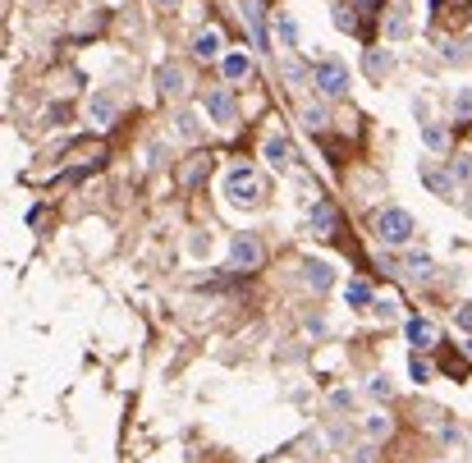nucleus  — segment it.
<instances>
[{"label": "nucleus", "instance_id": "obj_8", "mask_svg": "<svg viewBox=\"0 0 472 463\" xmlns=\"http://www.w3.org/2000/svg\"><path fill=\"white\" fill-rule=\"evenodd\" d=\"M262 156L271 161L275 170H285L289 161H294V147H289V138L285 133H266V143H262Z\"/></svg>", "mask_w": 472, "mask_h": 463}, {"label": "nucleus", "instance_id": "obj_5", "mask_svg": "<svg viewBox=\"0 0 472 463\" xmlns=\"http://www.w3.org/2000/svg\"><path fill=\"white\" fill-rule=\"evenodd\" d=\"M207 115H211V124L230 129V124L239 120V101H234V92L230 88H211L207 92Z\"/></svg>", "mask_w": 472, "mask_h": 463}, {"label": "nucleus", "instance_id": "obj_27", "mask_svg": "<svg viewBox=\"0 0 472 463\" xmlns=\"http://www.w3.org/2000/svg\"><path fill=\"white\" fill-rule=\"evenodd\" d=\"M408 372H413V381H422V386H427V381H431V367L422 363L418 353H413V363H408Z\"/></svg>", "mask_w": 472, "mask_h": 463}, {"label": "nucleus", "instance_id": "obj_17", "mask_svg": "<svg viewBox=\"0 0 472 463\" xmlns=\"http://www.w3.org/2000/svg\"><path fill=\"white\" fill-rule=\"evenodd\" d=\"M422 179H427L431 193H440V198H450V193H454V175H445V170H436V166H422Z\"/></svg>", "mask_w": 472, "mask_h": 463}, {"label": "nucleus", "instance_id": "obj_31", "mask_svg": "<svg viewBox=\"0 0 472 463\" xmlns=\"http://www.w3.org/2000/svg\"><path fill=\"white\" fill-rule=\"evenodd\" d=\"M372 312H376V317H395V303H390V298H376Z\"/></svg>", "mask_w": 472, "mask_h": 463}, {"label": "nucleus", "instance_id": "obj_4", "mask_svg": "<svg viewBox=\"0 0 472 463\" xmlns=\"http://www.w3.org/2000/svg\"><path fill=\"white\" fill-rule=\"evenodd\" d=\"M266 262V248L257 234H234L230 239V271H239V276H248V271H257V266Z\"/></svg>", "mask_w": 472, "mask_h": 463}, {"label": "nucleus", "instance_id": "obj_2", "mask_svg": "<svg viewBox=\"0 0 472 463\" xmlns=\"http://www.w3.org/2000/svg\"><path fill=\"white\" fill-rule=\"evenodd\" d=\"M372 234H376L381 243H390V248H404V243L418 234V221H413L404 207H381V211L372 216Z\"/></svg>", "mask_w": 472, "mask_h": 463}, {"label": "nucleus", "instance_id": "obj_14", "mask_svg": "<svg viewBox=\"0 0 472 463\" xmlns=\"http://www.w3.org/2000/svg\"><path fill=\"white\" fill-rule=\"evenodd\" d=\"M193 56L198 60H216L220 56V33L216 28H202V33L193 37Z\"/></svg>", "mask_w": 472, "mask_h": 463}, {"label": "nucleus", "instance_id": "obj_26", "mask_svg": "<svg viewBox=\"0 0 472 463\" xmlns=\"http://www.w3.org/2000/svg\"><path fill=\"white\" fill-rule=\"evenodd\" d=\"M188 253H193V257L211 253V234H193V239H188Z\"/></svg>", "mask_w": 472, "mask_h": 463}, {"label": "nucleus", "instance_id": "obj_18", "mask_svg": "<svg viewBox=\"0 0 472 463\" xmlns=\"http://www.w3.org/2000/svg\"><path fill=\"white\" fill-rule=\"evenodd\" d=\"M363 65H367V74H372V78H385L390 69H395V56H390V51H367Z\"/></svg>", "mask_w": 472, "mask_h": 463}, {"label": "nucleus", "instance_id": "obj_34", "mask_svg": "<svg viewBox=\"0 0 472 463\" xmlns=\"http://www.w3.org/2000/svg\"><path fill=\"white\" fill-rule=\"evenodd\" d=\"M463 349H468V353H472V340H468V344H463Z\"/></svg>", "mask_w": 472, "mask_h": 463}, {"label": "nucleus", "instance_id": "obj_11", "mask_svg": "<svg viewBox=\"0 0 472 463\" xmlns=\"http://www.w3.org/2000/svg\"><path fill=\"white\" fill-rule=\"evenodd\" d=\"M408 340H413V349H436L440 335H436V326H431L427 317H413L408 321Z\"/></svg>", "mask_w": 472, "mask_h": 463}, {"label": "nucleus", "instance_id": "obj_15", "mask_svg": "<svg viewBox=\"0 0 472 463\" xmlns=\"http://www.w3.org/2000/svg\"><path fill=\"white\" fill-rule=\"evenodd\" d=\"M344 303H349V308H372L376 294H372L367 280H349V285H344Z\"/></svg>", "mask_w": 472, "mask_h": 463}, {"label": "nucleus", "instance_id": "obj_16", "mask_svg": "<svg viewBox=\"0 0 472 463\" xmlns=\"http://www.w3.org/2000/svg\"><path fill=\"white\" fill-rule=\"evenodd\" d=\"M220 69H225V78H230V83H239V78H248V74H253V60L243 56V51H230Z\"/></svg>", "mask_w": 472, "mask_h": 463}, {"label": "nucleus", "instance_id": "obj_29", "mask_svg": "<svg viewBox=\"0 0 472 463\" xmlns=\"http://www.w3.org/2000/svg\"><path fill=\"white\" fill-rule=\"evenodd\" d=\"M367 431H372V441H385V436H390V422H385V418H372V422H367Z\"/></svg>", "mask_w": 472, "mask_h": 463}, {"label": "nucleus", "instance_id": "obj_25", "mask_svg": "<svg viewBox=\"0 0 472 463\" xmlns=\"http://www.w3.org/2000/svg\"><path fill=\"white\" fill-rule=\"evenodd\" d=\"M454 115H459V120H472V88H463L459 97H454Z\"/></svg>", "mask_w": 472, "mask_h": 463}, {"label": "nucleus", "instance_id": "obj_28", "mask_svg": "<svg viewBox=\"0 0 472 463\" xmlns=\"http://www.w3.org/2000/svg\"><path fill=\"white\" fill-rule=\"evenodd\" d=\"M372 395H376V399H390V395H395L390 376H372Z\"/></svg>", "mask_w": 472, "mask_h": 463}, {"label": "nucleus", "instance_id": "obj_10", "mask_svg": "<svg viewBox=\"0 0 472 463\" xmlns=\"http://www.w3.org/2000/svg\"><path fill=\"white\" fill-rule=\"evenodd\" d=\"M303 280H308L317 294H326V289L335 285V266H330V262H317V257H308V262H303Z\"/></svg>", "mask_w": 472, "mask_h": 463}, {"label": "nucleus", "instance_id": "obj_3", "mask_svg": "<svg viewBox=\"0 0 472 463\" xmlns=\"http://www.w3.org/2000/svg\"><path fill=\"white\" fill-rule=\"evenodd\" d=\"M312 83H317V92L321 97H344V92H349V69H344V60H335V56H326V60H317V65H312Z\"/></svg>", "mask_w": 472, "mask_h": 463}, {"label": "nucleus", "instance_id": "obj_20", "mask_svg": "<svg viewBox=\"0 0 472 463\" xmlns=\"http://www.w3.org/2000/svg\"><path fill=\"white\" fill-rule=\"evenodd\" d=\"M385 33L395 37V42H404L408 33H413V23H408V10H395L390 19H385Z\"/></svg>", "mask_w": 472, "mask_h": 463}, {"label": "nucleus", "instance_id": "obj_33", "mask_svg": "<svg viewBox=\"0 0 472 463\" xmlns=\"http://www.w3.org/2000/svg\"><path fill=\"white\" fill-rule=\"evenodd\" d=\"M156 5H179V0H156Z\"/></svg>", "mask_w": 472, "mask_h": 463}, {"label": "nucleus", "instance_id": "obj_23", "mask_svg": "<svg viewBox=\"0 0 472 463\" xmlns=\"http://www.w3.org/2000/svg\"><path fill=\"white\" fill-rule=\"evenodd\" d=\"M408 276L413 280H431V257L427 253H408Z\"/></svg>", "mask_w": 472, "mask_h": 463}, {"label": "nucleus", "instance_id": "obj_6", "mask_svg": "<svg viewBox=\"0 0 472 463\" xmlns=\"http://www.w3.org/2000/svg\"><path fill=\"white\" fill-rule=\"evenodd\" d=\"M308 225H312V234H317V239H335V230H340V221H335V207L317 198V202H312Z\"/></svg>", "mask_w": 472, "mask_h": 463}, {"label": "nucleus", "instance_id": "obj_22", "mask_svg": "<svg viewBox=\"0 0 472 463\" xmlns=\"http://www.w3.org/2000/svg\"><path fill=\"white\" fill-rule=\"evenodd\" d=\"M275 37L285 46H298V23L289 19V14H280V19H275Z\"/></svg>", "mask_w": 472, "mask_h": 463}, {"label": "nucleus", "instance_id": "obj_32", "mask_svg": "<svg viewBox=\"0 0 472 463\" xmlns=\"http://www.w3.org/2000/svg\"><path fill=\"white\" fill-rule=\"evenodd\" d=\"M459 326H463V331H472V303H468V308H459Z\"/></svg>", "mask_w": 472, "mask_h": 463}, {"label": "nucleus", "instance_id": "obj_30", "mask_svg": "<svg viewBox=\"0 0 472 463\" xmlns=\"http://www.w3.org/2000/svg\"><path fill=\"white\" fill-rule=\"evenodd\" d=\"M454 179H472V161H468V156H459V161H454Z\"/></svg>", "mask_w": 472, "mask_h": 463}, {"label": "nucleus", "instance_id": "obj_7", "mask_svg": "<svg viewBox=\"0 0 472 463\" xmlns=\"http://www.w3.org/2000/svg\"><path fill=\"white\" fill-rule=\"evenodd\" d=\"M115 115H120V101L110 97V92H97V97L88 101V120L97 124V129H110V124H115Z\"/></svg>", "mask_w": 472, "mask_h": 463}, {"label": "nucleus", "instance_id": "obj_12", "mask_svg": "<svg viewBox=\"0 0 472 463\" xmlns=\"http://www.w3.org/2000/svg\"><path fill=\"white\" fill-rule=\"evenodd\" d=\"M243 19H248V28H253L257 46H266V5L262 0H243Z\"/></svg>", "mask_w": 472, "mask_h": 463}, {"label": "nucleus", "instance_id": "obj_1", "mask_svg": "<svg viewBox=\"0 0 472 463\" xmlns=\"http://www.w3.org/2000/svg\"><path fill=\"white\" fill-rule=\"evenodd\" d=\"M220 193H225V202H230V207H262V202H266L262 175H257L253 166H243V161H234V166L225 170V179H220Z\"/></svg>", "mask_w": 472, "mask_h": 463}, {"label": "nucleus", "instance_id": "obj_24", "mask_svg": "<svg viewBox=\"0 0 472 463\" xmlns=\"http://www.w3.org/2000/svg\"><path fill=\"white\" fill-rule=\"evenodd\" d=\"M335 28H340V33H353V28H358V14H353L349 5H335Z\"/></svg>", "mask_w": 472, "mask_h": 463}, {"label": "nucleus", "instance_id": "obj_21", "mask_svg": "<svg viewBox=\"0 0 472 463\" xmlns=\"http://www.w3.org/2000/svg\"><path fill=\"white\" fill-rule=\"evenodd\" d=\"M422 143H427L431 152H445V147H450V133L440 129V124H422Z\"/></svg>", "mask_w": 472, "mask_h": 463}, {"label": "nucleus", "instance_id": "obj_19", "mask_svg": "<svg viewBox=\"0 0 472 463\" xmlns=\"http://www.w3.org/2000/svg\"><path fill=\"white\" fill-rule=\"evenodd\" d=\"M175 133L193 143V138H202V120H198L193 111H179V115H175Z\"/></svg>", "mask_w": 472, "mask_h": 463}, {"label": "nucleus", "instance_id": "obj_13", "mask_svg": "<svg viewBox=\"0 0 472 463\" xmlns=\"http://www.w3.org/2000/svg\"><path fill=\"white\" fill-rule=\"evenodd\" d=\"M298 120H303V129L308 133H321L330 124V106H321V101H308L303 111H298Z\"/></svg>", "mask_w": 472, "mask_h": 463}, {"label": "nucleus", "instance_id": "obj_9", "mask_svg": "<svg viewBox=\"0 0 472 463\" xmlns=\"http://www.w3.org/2000/svg\"><path fill=\"white\" fill-rule=\"evenodd\" d=\"M184 88H188V78H184L179 65H161L156 69V92H161V97H184Z\"/></svg>", "mask_w": 472, "mask_h": 463}]
</instances>
